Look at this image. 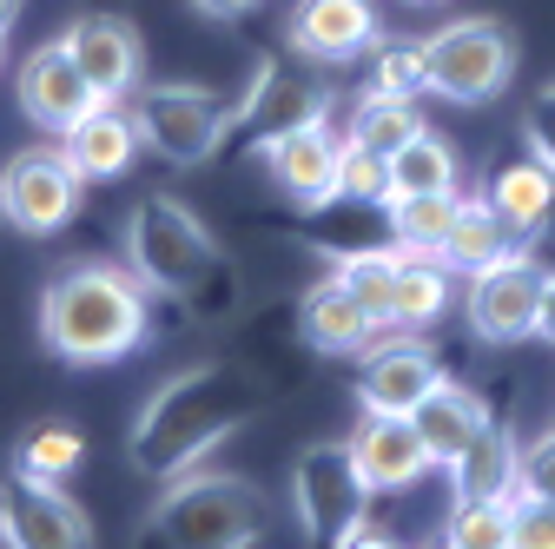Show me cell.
Listing matches in <instances>:
<instances>
[{"label":"cell","mask_w":555,"mask_h":549,"mask_svg":"<svg viewBox=\"0 0 555 549\" xmlns=\"http://www.w3.org/2000/svg\"><path fill=\"white\" fill-rule=\"evenodd\" d=\"M153 298L139 285V271H119L106 258H80L53 271L40 298V345L66 365H113L146 345Z\"/></svg>","instance_id":"obj_2"},{"label":"cell","mask_w":555,"mask_h":549,"mask_svg":"<svg viewBox=\"0 0 555 549\" xmlns=\"http://www.w3.org/2000/svg\"><path fill=\"white\" fill-rule=\"evenodd\" d=\"M331 549H403V542H390L384 529H364V523H358L351 536H344V542H331Z\"/></svg>","instance_id":"obj_38"},{"label":"cell","mask_w":555,"mask_h":549,"mask_svg":"<svg viewBox=\"0 0 555 549\" xmlns=\"http://www.w3.org/2000/svg\"><path fill=\"white\" fill-rule=\"evenodd\" d=\"M410 424H416V437H424L430 463H450L476 431H490V404H482L469 384H456V378H437L424 391V404L410 410Z\"/></svg>","instance_id":"obj_20"},{"label":"cell","mask_w":555,"mask_h":549,"mask_svg":"<svg viewBox=\"0 0 555 549\" xmlns=\"http://www.w3.org/2000/svg\"><path fill=\"white\" fill-rule=\"evenodd\" d=\"M0 542L8 549H93V523L60 484H34V476L14 470L0 484Z\"/></svg>","instance_id":"obj_10"},{"label":"cell","mask_w":555,"mask_h":549,"mask_svg":"<svg viewBox=\"0 0 555 549\" xmlns=\"http://www.w3.org/2000/svg\"><path fill=\"white\" fill-rule=\"evenodd\" d=\"M410 8H437V0H410Z\"/></svg>","instance_id":"obj_40"},{"label":"cell","mask_w":555,"mask_h":549,"mask_svg":"<svg viewBox=\"0 0 555 549\" xmlns=\"http://www.w3.org/2000/svg\"><path fill=\"white\" fill-rule=\"evenodd\" d=\"M443 470L456 484V503H509L516 484H522V444L490 424V431H476Z\"/></svg>","instance_id":"obj_19"},{"label":"cell","mask_w":555,"mask_h":549,"mask_svg":"<svg viewBox=\"0 0 555 549\" xmlns=\"http://www.w3.org/2000/svg\"><path fill=\"white\" fill-rule=\"evenodd\" d=\"M542 279H548V271H542L522 245L503 252L496 265L469 271V292H463V318H469V331L482 337V345H522V337H535Z\"/></svg>","instance_id":"obj_9"},{"label":"cell","mask_w":555,"mask_h":549,"mask_svg":"<svg viewBox=\"0 0 555 549\" xmlns=\"http://www.w3.org/2000/svg\"><path fill=\"white\" fill-rule=\"evenodd\" d=\"M456 179H463L456 146H450V140H437L430 126L390 153V199H403V192H456Z\"/></svg>","instance_id":"obj_26"},{"label":"cell","mask_w":555,"mask_h":549,"mask_svg":"<svg viewBox=\"0 0 555 549\" xmlns=\"http://www.w3.org/2000/svg\"><path fill=\"white\" fill-rule=\"evenodd\" d=\"M0 47H8V34H0Z\"/></svg>","instance_id":"obj_41"},{"label":"cell","mask_w":555,"mask_h":549,"mask_svg":"<svg viewBox=\"0 0 555 549\" xmlns=\"http://www.w3.org/2000/svg\"><path fill=\"white\" fill-rule=\"evenodd\" d=\"M535 337H542V345H555V271L542 279V305H535Z\"/></svg>","instance_id":"obj_36"},{"label":"cell","mask_w":555,"mask_h":549,"mask_svg":"<svg viewBox=\"0 0 555 549\" xmlns=\"http://www.w3.org/2000/svg\"><path fill=\"white\" fill-rule=\"evenodd\" d=\"M509 74H516V40L496 21H450L424 40V87L456 106L496 100Z\"/></svg>","instance_id":"obj_5"},{"label":"cell","mask_w":555,"mask_h":549,"mask_svg":"<svg viewBox=\"0 0 555 549\" xmlns=\"http://www.w3.org/2000/svg\"><path fill=\"white\" fill-rule=\"evenodd\" d=\"M443 542H456V549H509V503H456Z\"/></svg>","instance_id":"obj_31"},{"label":"cell","mask_w":555,"mask_h":549,"mask_svg":"<svg viewBox=\"0 0 555 549\" xmlns=\"http://www.w3.org/2000/svg\"><path fill=\"white\" fill-rule=\"evenodd\" d=\"M416 87H424V47H371V87L364 93L410 100Z\"/></svg>","instance_id":"obj_32"},{"label":"cell","mask_w":555,"mask_h":549,"mask_svg":"<svg viewBox=\"0 0 555 549\" xmlns=\"http://www.w3.org/2000/svg\"><path fill=\"white\" fill-rule=\"evenodd\" d=\"M225 100H212L205 87H139L132 93V132L139 146H153L166 166H205L225 140Z\"/></svg>","instance_id":"obj_6"},{"label":"cell","mask_w":555,"mask_h":549,"mask_svg":"<svg viewBox=\"0 0 555 549\" xmlns=\"http://www.w3.org/2000/svg\"><path fill=\"white\" fill-rule=\"evenodd\" d=\"M377 8L371 0H298L285 34L311 66H351L358 53L377 47Z\"/></svg>","instance_id":"obj_12"},{"label":"cell","mask_w":555,"mask_h":549,"mask_svg":"<svg viewBox=\"0 0 555 549\" xmlns=\"http://www.w3.org/2000/svg\"><path fill=\"white\" fill-rule=\"evenodd\" d=\"M80 457H87V437L74 424H34L14 450V470L34 476V484H66L80 470Z\"/></svg>","instance_id":"obj_29"},{"label":"cell","mask_w":555,"mask_h":549,"mask_svg":"<svg viewBox=\"0 0 555 549\" xmlns=\"http://www.w3.org/2000/svg\"><path fill=\"white\" fill-rule=\"evenodd\" d=\"M522 132H529V153H535V159L555 173V87L529 100V119H522Z\"/></svg>","instance_id":"obj_35"},{"label":"cell","mask_w":555,"mask_h":549,"mask_svg":"<svg viewBox=\"0 0 555 549\" xmlns=\"http://www.w3.org/2000/svg\"><path fill=\"white\" fill-rule=\"evenodd\" d=\"M344 450H351V463H358L371 497L377 490H410L416 476L430 470V450H424V437H416V424L410 418H384V410H364L358 431L344 437Z\"/></svg>","instance_id":"obj_13"},{"label":"cell","mask_w":555,"mask_h":549,"mask_svg":"<svg viewBox=\"0 0 555 549\" xmlns=\"http://www.w3.org/2000/svg\"><path fill=\"white\" fill-rule=\"evenodd\" d=\"M292 503H298V523L311 542H344L364 510H371V490H364V476L351 463V450L344 444H311L298 463H292Z\"/></svg>","instance_id":"obj_8"},{"label":"cell","mask_w":555,"mask_h":549,"mask_svg":"<svg viewBox=\"0 0 555 549\" xmlns=\"http://www.w3.org/2000/svg\"><path fill=\"white\" fill-rule=\"evenodd\" d=\"M437 378H443V371H437V358H430L424 345H384V352H371L358 397H364V410H384V418H410V410L424 404V391H430Z\"/></svg>","instance_id":"obj_21"},{"label":"cell","mask_w":555,"mask_h":549,"mask_svg":"<svg viewBox=\"0 0 555 549\" xmlns=\"http://www.w3.org/2000/svg\"><path fill=\"white\" fill-rule=\"evenodd\" d=\"M60 47L74 53V66L93 80L100 100H126L139 87V34L119 14H87L60 34Z\"/></svg>","instance_id":"obj_15"},{"label":"cell","mask_w":555,"mask_h":549,"mask_svg":"<svg viewBox=\"0 0 555 549\" xmlns=\"http://www.w3.org/2000/svg\"><path fill=\"white\" fill-rule=\"evenodd\" d=\"M490 205L503 213V226H509L516 239H529V232H542V219L555 213V173H548L535 153H516V159H503V166L490 173Z\"/></svg>","instance_id":"obj_22"},{"label":"cell","mask_w":555,"mask_h":549,"mask_svg":"<svg viewBox=\"0 0 555 549\" xmlns=\"http://www.w3.org/2000/svg\"><path fill=\"white\" fill-rule=\"evenodd\" d=\"M264 529V497L245 476L205 470V476H172V490L159 497L153 523L139 529L132 549H251Z\"/></svg>","instance_id":"obj_4"},{"label":"cell","mask_w":555,"mask_h":549,"mask_svg":"<svg viewBox=\"0 0 555 549\" xmlns=\"http://www.w3.org/2000/svg\"><path fill=\"white\" fill-rule=\"evenodd\" d=\"M397 265H403V252L390 245H364V252H344L337 258V279H344V292H351L364 311H371V324L384 331V324H397Z\"/></svg>","instance_id":"obj_25"},{"label":"cell","mask_w":555,"mask_h":549,"mask_svg":"<svg viewBox=\"0 0 555 549\" xmlns=\"http://www.w3.org/2000/svg\"><path fill=\"white\" fill-rule=\"evenodd\" d=\"M298 337L311 352H324V358H358V352H371L377 324H371V311L344 292V279L331 271V279H318L305 292V305H298Z\"/></svg>","instance_id":"obj_17"},{"label":"cell","mask_w":555,"mask_h":549,"mask_svg":"<svg viewBox=\"0 0 555 549\" xmlns=\"http://www.w3.org/2000/svg\"><path fill=\"white\" fill-rule=\"evenodd\" d=\"M424 132V113H416V100H397V93H364L358 113H351V140L371 146V153H397L403 140H416Z\"/></svg>","instance_id":"obj_28"},{"label":"cell","mask_w":555,"mask_h":549,"mask_svg":"<svg viewBox=\"0 0 555 549\" xmlns=\"http://www.w3.org/2000/svg\"><path fill=\"white\" fill-rule=\"evenodd\" d=\"M80 192H87V179L74 173V159L60 146H27L0 166V219L27 239H47L80 213Z\"/></svg>","instance_id":"obj_7"},{"label":"cell","mask_w":555,"mask_h":549,"mask_svg":"<svg viewBox=\"0 0 555 549\" xmlns=\"http://www.w3.org/2000/svg\"><path fill=\"white\" fill-rule=\"evenodd\" d=\"M443 549H456V542H443Z\"/></svg>","instance_id":"obj_42"},{"label":"cell","mask_w":555,"mask_h":549,"mask_svg":"<svg viewBox=\"0 0 555 549\" xmlns=\"http://www.w3.org/2000/svg\"><path fill=\"white\" fill-rule=\"evenodd\" d=\"M337 199L344 205H384L390 199V159L358 146V140H337Z\"/></svg>","instance_id":"obj_30"},{"label":"cell","mask_w":555,"mask_h":549,"mask_svg":"<svg viewBox=\"0 0 555 549\" xmlns=\"http://www.w3.org/2000/svg\"><path fill=\"white\" fill-rule=\"evenodd\" d=\"M14 14H21V0H0V34L14 27Z\"/></svg>","instance_id":"obj_39"},{"label":"cell","mask_w":555,"mask_h":549,"mask_svg":"<svg viewBox=\"0 0 555 549\" xmlns=\"http://www.w3.org/2000/svg\"><path fill=\"white\" fill-rule=\"evenodd\" d=\"M450 311V265L443 258H403L397 265V324L424 331Z\"/></svg>","instance_id":"obj_27"},{"label":"cell","mask_w":555,"mask_h":549,"mask_svg":"<svg viewBox=\"0 0 555 549\" xmlns=\"http://www.w3.org/2000/svg\"><path fill=\"white\" fill-rule=\"evenodd\" d=\"M456 199L463 192H403V199H384L390 245L403 258H437L443 239H450V219H456Z\"/></svg>","instance_id":"obj_24"},{"label":"cell","mask_w":555,"mask_h":549,"mask_svg":"<svg viewBox=\"0 0 555 549\" xmlns=\"http://www.w3.org/2000/svg\"><path fill=\"white\" fill-rule=\"evenodd\" d=\"M264 166H271L278 192H285L292 205H305V213H324V205L337 199V140H331L324 119L285 132V140H271Z\"/></svg>","instance_id":"obj_16"},{"label":"cell","mask_w":555,"mask_h":549,"mask_svg":"<svg viewBox=\"0 0 555 549\" xmlns=\"http://www.w3.org/2000/svg\"><path fill=\"white\" fill-rule=\"evenodd\" d=\"M258 378L238 365H192L153 391V404L132 424V463L146 476H185L212 444L258 418Z\"/></svg>","instance_id":"obj_1"},{"label":"cell","mask_w":555,"mask_h":549,"mask_svg":"<svg viewBox=\"0 0 555 549\" xmlns=\"http://www.w3.org/2000/svg\"><path fill=\"white\" fill-rule=\"evenodd\" d=\"M516 245H522V239L503 226V213H496L490 199H456V219H450V239H443V252H437V258L469 279V271L496 265V258H503V252H516Z\"/></svg>","instance_id":"obj_23"},{"label":"cell","mask_w":555,"mask_h":549,"mask_svg":"<svg viewBox=\"0 0 555 549\" xmlns=\"http://www.w3.org/2000/svg\"><path fill=\"white\" fill-rule=\"evenodd\" d=\"M14 93H21V113L40 126V132H66L80 113H93L100 106V93H93V80L74 66V53H66L60 40H47V47H34L27 60H21V80H14Z\"/></svg>","instance_id":"obj_11"},{"label":"cell","mask_w":555,"mask_h":549,"mask_svg":"<svg viewBox=\"0 0 555 549\" xmlns=\"http://www.w3.org/2000/svg\"><path fill=\"white\" fill-rule=\"evenodd\" d=\"M522 497H548L555 503V431H542L529 450H522Z\"/></svg>","instance_id":"obj_34"},{"label":"cell","mask_w":555,"mask_h":549,"mask_svg":"<svg viewBox=\"0 0 555 549\" xmlns=\"http://www.w3.org/2000/svg\"><path fill=\"white\" fill-rule=\"evenodd\" d=\"M126 258L139 271L146 292H166V298H185L198 311H212V279H225V258L179 199H139L132 219H126Z\"/></svg>","instance_id":"obj_3"},{"label":"cell","mask_w":555,"mask_h":549,"mask_svg":"<svg viewBox=\"0 0 555 549\" xmlns=\"http://www.w3.org/2000/svg\"><path fill=\"white\" fill-rule=\"evenodd\" d=\"M60 153L74 159V173L93 186V179H119L139 153V132H132V113H119V100H100L93 113H80L74 126L60 132Z\"/></svg>","instance_id":"obj_18"},{"label":"cell","mask_w":555,"mask_h":549,"mask_svg":"<svg viewBox=\"0 0 555 549\" xmlns=\"http://www.w3.org/2000/svg\"><path fill=\"white\" fill-rule=\"evenodd\" d=\"M192 8H198L205 21H245V14L258 8V0H192Z\"/></svg>","instance_id":"obj_37"},{"label":"cell","mask_w":555,"mask_h":549,"mask_svg":"<svg viewBox=\"0 0 555 549\" xmlns=\"http://www.w3.org/2000/svg\"><path fill=\"white\" fill-rule=\"evenodd\" d=\"M509 549H555V503L548 497H509Z\"/></svg>","instance_id":"obj_33"},{"label":"cell","mask_w":555,"mask_h":549,"mask_svg":"<svg viewBox=\"0 0 555 549\" xmlns=\"http://www.w3.org/2000/svg\"><path fill=\"white\" fill-rule=\"evenodd\" d=\"M331 113V93L324 87H311V80H292V74H278V66L264 60L258 74H251V93H245V106L232 113L251 140H258V153L271 146V140H285V132H298V126H318Z\"/></svg>","instance_id":"obj_14"}]
</instances>
